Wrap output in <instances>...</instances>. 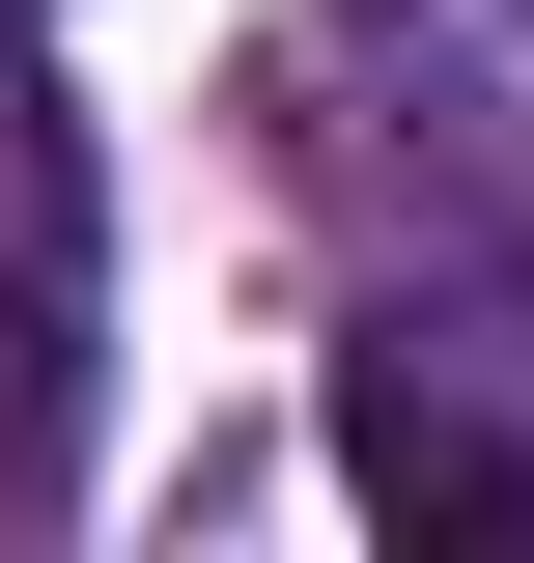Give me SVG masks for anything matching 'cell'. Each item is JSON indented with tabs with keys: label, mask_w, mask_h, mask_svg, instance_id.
<instances>
[{
	"label": "cell",
	"mask_w": 534,
	"mask_h": 563,
	"mask_svg": "<svg viewBox=\"0 0 534 563\" xmlns=\"http://www.w3.org/2000/svg\"><path fill=\"white\" fill-rule=\"evenodd\" d=\"M337 479L394 507V536H534V282L507 254L394 282L337 339Z\"/></svg>",
	"instance_id": "obj_1"
},
{
	"label": "cell",
	"mask_w": 534,
	"mask_h": 563,
	"mask_svg": "<svg viewBox=\"0 0 534 563\" xmlns=\"http://www.w3.org/2000/svg\"><path fill=\"white\" fill-rule=\"evenodd\" d=\"M85 339H113V198H85L57 57L0 29V507H57V451H85Z\"/></svg>",
	"instance_id": "obj_2"
},
{
	"label": "cell",
	"mask_w": 534,
	"mask_h": 563,
	"mask_svg": "<svg viewBox=\"0 0 534 563\" xmlns=\"http://www.w3.org/2000/svg\"><path fill=\"white\" fill-rule=\"evenodd\" d=\"M394 85L450 113V169H507V198H534V0H394Z\"/></svg>",
	"instance_id": "obj_3"
}]
</instances>
